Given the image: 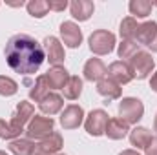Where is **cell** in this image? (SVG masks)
I'll return each instance as SVG.
<instances>
[{"label":"cell","mask_w":157,"mask_h":155,"mask_svg":"<svg viewBox=\"0 0 157 155\" xmlns=\"http://www.w3.org/2000/svg\"><path fill=\"white\" fill-rule=\"evenodd\" d=\"M64 146V141H62V135L53 131L49 137L42 139L39 144L35 146V152L33 155H57L60 152V148Z\"/></svg>","instance_id":"cell-10"},{"label":"cell","mask_w":157,"mask_h":155,"mask_svg":"<svg viewBox=\"0 0 157 155\" xmlns=\"http://www.w3.org/2000/svg\"><path fill=\"white\" fill-rule=\"evenodd\" d=\"M42 47H44V53H46V60L53 66H60L66 59L64 55V46L60 44V40L57 37H46L42 42Z\"/></svg>","instance_id":"cell-8"},{"label":"cell","mask_w":157,"mask_h":155,"mask_svg":"<svg viewBox=\"0 0 157 155\" xmlns=\"http://www.w3.org/2000/svg\"><path fill=\"white\" fill-rule=\"evenodd\" d=\"M60 37H62V42L68 47L75 49L82 42V31L75 22H62L60 24Z\"/></svg>","instance_id":"cell-12"},{"label":"cell","mask_w":157,"mask_h":155,"mask_svg":"<svg viewBox=\"0 0 157 155\" xmlns=\"http://www.w3.org/2000/svg\"><path fill=\"white\" fill-rule=\"evenodd\" d=\"M49 84H48V78L46 75H39L37 80H35V84L31 86V89H29V99L31 100H35V102H40L48 93H49Z\"/></svg>","instance_id":"cell-22"},{"label":"cell","mask_w":157,"mask_h":155,"mask_svg":"<svg viewBox=\"0 0 157 155\" xmlns=\"http://www.w3.org/2000/svg\"><path fill=\"white\" fill-rule=\"evenodd\" d=\"M115 47V35L108 29H97L90 35V49L95 55H108Z\"/></svg>","instance_id":"cell-3"},{"label":"cell","mask_w":157,"mask_h":155,"mask_svg":"<svg viewBox=\"0 0 157 155\" xmlns=\"http://www.w3.org/2000/svg\"><path fill=\"white\" fill-rule=\"evenodd\" d=\"M93 9H95V6H93V2H90V0H73L71 4H70V11H71V17L78 20V22H86L91 15H93Z\"/></svg>","instance_id":"cell-17"},{"label":"cell","mask_w":157,"mask_h":155,"mask_svg":"<svg viewBox=\"0 0 157 155\" xmlns=\"http://www.w3.org/2000/svg\"><path fill=\"white\" fill-rule=\"evenodd\" d=\"M17 91H18V84L13 78L6 77V75H0V95L2 97H11Z\"/></svg>","instance_id":"cell-28"},{"label":"cell","mask_w":157,"mask_h":155,"mask_svg":"<svg viewBox=\"0 0 157 155\" xmlns=\"http://www.w3.org/2000/svg\"><path fill=\"white\" fill-rule=\"evenodd\" d=\"M108 77L112 78V80H115L119 86H122V84H128V82L133 80V73H132V68H130L128 62L115 60L108 68Z\"/></svg>","instance_id":"cell-11"},{"label":"cell","mask_w":157,"mask_h":155,"mask_svg":"<svg viewBox=\"0 0 157 155\" xmlns=\"http://www.w3.org/2000/svg\"><path fill=\"white\" fill-rule=\"evenodd\" d=\"M97 91L99 95H102L106 100H115V99H121V86H119L115 80H112L110 77H104L102 80L97 82Z\"/></svg>","instance_id":"cell-18"},{"label":"cell","mask_w":157,"mask_h":155,"mask_svg":"<svg viewBox=\"0 0 157 155\" xmlns=\"http://www.w3.org/2000/svg\"><path fill=\"white\" fill-rule=\"evenodd\" d=\"M144 153L146 155H157V137H154L150 141V144L144 148Z\"/></svg>","instance_id":"cell-31"},{"label":"cell","mask_w":157,"mask_h":155,"mask_svg":"<svg viewBox=\"0 0 157 155\" xmlns=\"http://www.w3.org/2000/svg\"><path fill=\"white\" fill-rule=\"evenodd\" d=\"M108 75V68L101 59H90L84 64V78L90 82H99Z\"/></svg>","instance_id":"cell-13"},{"label":"cell","mask_w":157,"mask_h":155,"mask_svg":"<svg viewBox=\"0 0 157 155\" xmlns=\"http://www.w3.org/2000/svg\"><path fill=\"white\" fill-rule=\"evenodd\" d=\"M128 7H130V13L133 15V18L137 20V18H146L152 13L154 4L148 0H132Z\"/></svg>","instance_id":"cell-24"},{"label":"cell","mask_w":157,"mask_h":155,"mask_svg":"<svg viewBox=\"0 0 157 155\" xmlns=\"http://www.w3.org/2000/svg\"><path fill=\"white\" fill-rule=\"evenodd\" d=\"M57 155H64V153H57Z\"/></svg>","instance_id":"cell-37"},{"label":"cell","mask_w":157,"mask_h":155,"mask_svg":"<svg viewBox=\"0 0 157 155\" xmlns=\"http://www.w3.org/2000/svg\"><path fill=\"white\" fill-rule=\"evenodd\" d=\"M4 55H6L7 66L15 73L26 75V77L37 73L42 62L46 60V53H44L42 44L28 33L13 35L6 44Z\"/></svg>","instance_id":"cell-1"},{"label":"cell","mask_w":157,"mask_h":155,"mask_svg":"<svg viewBox=\"0 0 157 155\" xmlns=\"http://www.w3.org/2000/svg\"><path fill=\"white\" fill-rule=\"evenodd\" d=\"M62 106H64V99L59 93H51V91L39 102V108L44 115H57L62 110Z\"/></svg>","instance_id":"cell-16"},{"label":"cell","mask_w":157,"mask_h":155,"mask_svg":"<svg viewBox=\"0 0 157 155\" xmlns=\"http://www.w3.org/2000/svg\"><path fill=\"white\" fill-rule=\"evenodd\" d=\"M152 139H154V137H152V131H150L148 128H144V126H135V128L130 131V142H132V146H135L137 150H144V148L150 144Z\"/></svg>","instance_id":"cell-19"},{"label":"cell","mask_w":157,"mask_h":155,"mask_svg":"<svg viewBox=\"0 0 157 155\" xmlns=\"http://www.w3.org/2000/svg\"><path fill=\"white\" fill-rule=\"evenodd\" d=\"M18 137H20V133H18V131H15V130L11 128V124H9V122H6L4 119H0V139L15 141V139H18Z\"/></svg>","instance_id":"cell-29"},{"label":"cell","mask_w":157,"mask_h":155,"mask_svg":"<svg viewBox=\"0 0 157 155\" xmlns=\"http://www.w3.org/2000/svg\"><path fill=\"white\" fill-rule=\"evenodd\" d=\"M144 115V106L135 97H126L119 104V119H122L128 124H137Z\"/></svg>","instance_id":"cell-2"},{"label":"cell","mask_w":157,"mask_h":155,"mask_svg":"<svg viewBox=\"0 0 157 155\" xmlns=\"http://www.w3.org/2000/svg\"><path fill=\"white\" fill-rule=\"evenodd\" d=\"M139 26H141V24H137V20H135L133 17H126V18H122V22H121V29H119V33H121L122 40H132V42H135V39H137V31H139Z\"/></svg>","instance_id":"cell-21"},{"label":"cell","mask_w":157,"mask_h":155,"mask_svg":"<svg viewBox=\"0 0 157 155\" xmlns=\"http://www.w3.org/2000/svg\"><path fill=\"white\" fill-rule=\"evenodd\" d=\"M119 155H141L137 150H122Z\"/></svg>","instance_id":"cell-33"},{"label":"cell","mask_w":157,"mask_h":155,"mask_svg":"<svg viewBox=\"0 0 157 155\" xmlns=\"http://www.w3.org/2000/svg\"><path fill=\"white\" fill-rule=\"evenodd\" d=\"M84 120V110L77 104H70L60 113V126L64 130H75Z\"/></svg>","instance_id":"cell-9"},{"label":"cell","mask_w":157,"mask_h":155,"mask_svg":"<svg viewBox=\"0 0 157 155\" xmlns=\"http://www.w3.org/2000/svg\"><path fill=\"white\" fill-rule=\"evenodd\" d=\"M33 115H35L33 104L28 102V100H20L18 106H17V110H15V113H13V119L9 120V124H11V128H13L15 131L22 133L24 128H26V126L29 124V120L33 119Z\"/></svg>","instance_id":"cell-6"},{"label":"cell","mask_w":157,"mask_h":155,"mask_svg":"<svg viewBox=\"0 0 157 155\" xmlns=\"http://www.w3.org/2000/svg\"><path fill=\"white\" fill-rule=\"evenodd\" d=\"M155 35H157V22L148 20V22H144V24L139 26L135 42H137L139 46H150V44L154 42V39H155Z\"/></svg>","instance_id":"cell-20"},{"label":"cell","mask_w":157,"mask_h":155,"mask_svg":"<svg viewBox=\"0 0 157 155\" xmlns=\"http://www.w3.org/2000/svg\"><path fill=\"white\" fill-rule=\"evenodd\" d=\"M110 120V115L104 110H93L84 120V128L91 137H101L106 131V124Z\"/></svg>","instance_id":"cell-7"},{"label":"cell","mask_w":157,"mask_h":155,"mask_svg":"<svg viewBox=\"0 0 157 155\" xmlns=\"http://www.w3.org/2000/svg\"><path fill=\"white\" fill-rule=\"evenodd\" d=\"M55 122L49 117H42V115H33V119L29 120V124L26 126V135L28 139H46L53 133Z\"/></svg>","instance_id":"cell-4"},{"label":"cell","mask_w":157,"mask_h":155,"mask_svg":"<svg viewBox=\"0 0 157 155\" xmlns=\"http://www.w3.org/2000/svg\"><path fill=\"white\" fill-rule=\"evenodd\" d=\"M128 133H130V124L124 122L122 119L112 117V119L108 120L106 131H104V135H108V139H112V141H121V139H124Z\"/></svg>","instance_id":"cell-14"},{"label":"cell","mask_w":157,"mask_h":155,"mask_svg":"<svg viewBox=\"0 0 157 155\" xmlns=\"http://www.w3.org/2000/svg\"><path fill=\"white\" fill-rule=\"evenodd\" d=\"M148 47H150V49H152L154 53H157V35H155V39H154V42H152V44H150Z\"/></svg>","instance_id":"cell-34"},{"label":"cell","mask_w":157,"mask_h":155,"mask_svg":"<svg viewBox=\"0 0 157 155\" xmlns=\"http://www.w3.org/2000/svg\"><path fill=\"white\" fill-rule=\"evenodd\" d=\"M0 155H7V153H6V152H2V150H0Z\"/></svg>","instance_id":"cell-36"},{"label":"cell","mask_w":157,"mask_h":155,"mask_svg":"<svg viewBox=\"0 0 157 155\" xmlns=\"http://www.w3.org/2000/svg\"><path fill=\"white\" fill-rule=\"evenodd\" d=\"M70 73L64 66H53L49 68V71L46 73V78H48V84L51 89H62L66 86V82L70 80Z\"/></svg>","instance_id":"cell-15"},{"label":"cell","mask_w":157,"mask_h":155,"mask_svg":"<svg viewBox=\"0 0 157 155\" xmlns=\"http://www.w3.org/2000/svg\"><path fill=\"white\" fill-rule=\"evenodd\" d=\"M48 11H49V7H48L46 0H31V2H28V13L33 18H44L48 15Z\"/></svg>","instance_id":"cell-26"},{"label":"cell","mask_w":157,"mask_h":155,"mask_svg":"<svg viewBox=\"0 0 157 155\" xmlns=\"http://www.w3.org/2000/svg\"><path fill=\"white\" fill-rule=\"evenodd\" d=\"M48 7H49V11H64L66 7H68V2L66 0H49L48 2Z\"/></svg>","instance_id":"cell-30"},{"label":"cell","mask_w":157,"mask_h":155,"mask_svg":"<svg viewBox=\"0 0 157 155\" xmlns=\"http://www.w3.org/2000/svg\"><path fill=\"white\" fill-rule=\"evenodd\" d=\"M35 146L37 144L31 139H15L9 142V152L15 155H33Z\"/></svg>","instance_id":"cell-23"},{"label":"cell","mask_w":157,"mask_h":155,"mask_svg":"<svg viewBox=\"0 0 157 155\" xmlns=\"http://www.w3.org/2000/svg\"><path fill=\"white\" fill-rule=\"evenodd\" d=\"M150 88H152V89L157 93V71L152 75V78H150Z\"/></svg>","instance_id":"cell-32"},{"label":"cell","mask_w":157,"mask_h":155,"mask_svg":"<svg viewBox=\"0 0 157 155\" xmlns=\"http://www.w3.org/2000/svg\"><path fill=\"white\" fill-rule=\"evenodd\" d=\"M141 49H139V44L137 42H132V40H122L121 44H119V49H117V53H119V57L121 59H132L133 55H137Z\"/></svg>","instance_id":"cell-27"},{"label":"cell","mask_w":157,"mask_h":155,"mask_svg":"<svg viewBox=\"0 0 157 155\" xmlns=\"http://www.w3.org/2000/svg\"><path fill=\"white\" fill-rule=\"evenodd\" d=\"M128 64H130V68H132L133 78L137 77L139 80H143V78L148 77V75L152 73L154 66H155L154 57H152L148 51H143V49H141L137 55H133V57L128 60Z\"/></svg>","instance_id":"cell-5"},{"label":"cell","mask_w":157,"mask_h":155,"mask_svg":"<svg viewBox=\"0 0 157 155\" xmlns=\"http://www.w3.org/2000/svg\"><path fill=\"white\" fill-rule=\"evenodd\" d=\"M154 130L157 131V113H155V119H154Z\"/></svg>","instance_id":"cell-35"},{"label":"cell","mask_w":157,"mask_h":155,"mask_svg":"<svg viewBox=\"0 0 157 155\" xmlns=\"http://www.w3.org/2000/svg\"><path fill=\"white\" fill-rule=\"evenodd\" d=\"M62 91H64V97L70 99V100L78 99L80 93H82V80L78 77H70V80L66 82V86L62 88Z\"/></svg>","instance_id":"cell-25"}]
</instances>
